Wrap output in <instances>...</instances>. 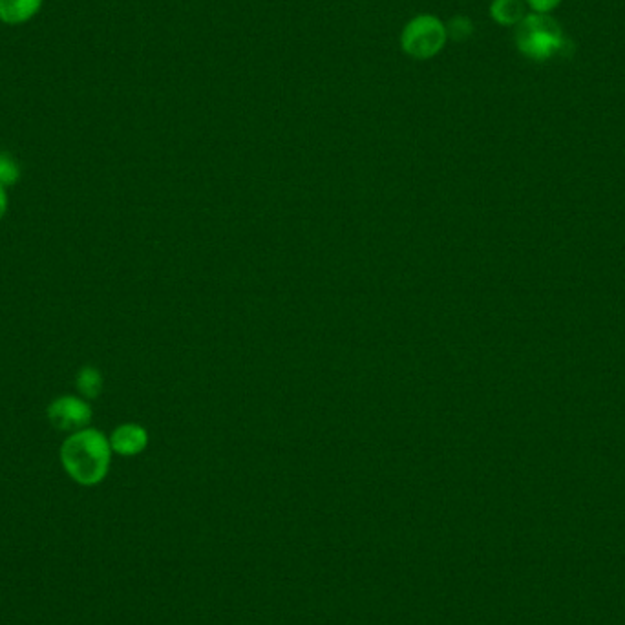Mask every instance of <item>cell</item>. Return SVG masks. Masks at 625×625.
<instances>
[{"mask_svg": "<svg viewBox=\"0 0 625 625\" xmlns=\"http://www.w3.org/2000/svg\"><path fill=\"white\" fill-rule=\"evenodd\" d=\"M75 386L83 399L94 401L103 392V375L94 366H85L77 373Z\"/></svg>", "mask_w": 625, "mask_h": 625, "instance_id": "cell-7", "label": "cell"}, {"mask_svg": "<svg viewBox=\"0 0 625 625\" xmlns=\"http://www.w3.org/2000/svg\"><path fill=\"white\" fill-rule=\"evenodd\" d=\"M112 446L103 432L85 428L68 435L61 446V463L66 474L79 485L94 487L108 474Z\"/></svg>", "mask_w": 625, "mask_h": 625, "instance_id": "cell-1", "label": "cell"}, {"mask_svg": "<svg viewBox=\"0 0 625 625\" xmlns=\"http://www.w3.org/2000/svg\"><path fill=\"white\" fill-rule=\"evenodd\" d=\"M530 8L534 10V13H549L554 10L562 0H527Z\"/></svg>", "mask_w": 625, "mask_h": 625, "instance_id": "cell-11", "label": "cell"}, {"mask_svg": "<svg viewBox=\"0 0 625 625\" xmlns=\"http://www.w3.org/2000/svg\"><path fill=\"white\" fill-rule=\"evenodd\" d=\"M516 44L525 57L541 63L562 55L567 48L560 24L549 13L525 15L516 28Z\"/></svg>", "mask_w": 625, "mask_h": 625, "instance_id": "cell-2", "label": "cell"}, {"mask_svg": "<svg viewBox=\"0 0 625 625\" xmlns=\"http://www.w3.org/2000/svg\"><path fill=\"white\" fill-rule=\"evenodd\" d=\"M470 32H472V24L468 22V19L457 17V19H454L452 24H450V33H452L454 39H459V41H461V39L468 37Z\"/></svg>", "mask_w": 625, "mask_h": 625, "instance_id": "cell-10", "label": "cell"}, {"mask_svg": "<svg viewBox=\"0 0 625 625\" xmlns=\"http://www.w3.org/2000/svg\"><path fill=\"white\" fill-rule=\"evenodd\" d=\"M46 415L53 428L74 434L90 426L92 406L83 397L63 395V397L53 399L46 410Z\"/></svg>", "mask_w": 625, "mask_h": 625, "instance_id": "cell-4", "label": "cell"}, {"mask_svg": "<svg viewBox=\"0 0 625 625\" xmlns=\"http://www.w3.org/2000/svg\"><path fill=\"white\" fill-rule=\"evenodd\" d=\"M108 441L112 452L119 456H138L149 445V434L141 424H121L112 432Z\"/></svg>", "mask_w": 625, "mask_h": 625, "instance_id": "cell-5", "label": "cell"}, {"mask_svg": "<svg viewBox=\"0 0 625 625\" xmlns=\"http://www.w3.org/2000/svg\"><path fill=\"white\" fill-rule=\"evenodd\" d=\"M43 8V0H0V21L4 24H24Z\"/></svg>", "mask_w": 625, "mask_h": 625, "instance_id": "cell-6", "label": "cell"}, {"mask_svg": "<svg viewBox=\"0 0 625 625\" xmlns=\"http://www.w3.org/2000/svg\"><path fill=\"white\" fill-rule=\"evenodd\" d=\"M6 211H8V194H6V187L0 185V220L4 218Z\"/></svg>", "mask_w": 625, "mask_h": 625, "instance_id": "cell-12", "label": "cell"}, {"mask_svg": "<svg viewBox=\"0 0 625 625\" xmlns=\"http://www.w3.org/2000/svg\"><path fill=\"white\" fill-rule=\"evenodd\" d=\"M446 41V28L434 17H417L403 32V48L415 59H428L439 52Z\"/></svg>", "mask_w": 625, "mask_h": 625, "instance_id": "cell-3", "label": "cell"}, {"mask_svg": "<svg viewBox=\"0 0 625 625\" xmlns=\"http://www.w3.org/2000/svg\"><path fill=\"white\" fill-rule=\"evenodd\" d=\"M492 17L499 24H520L521 19L525 17V6L521 0H494L490 6Z\"/></svg>", "mask_w": 625, "mask_h": 625, "instance_id": "cell-8", "label": "cell"}, {"mask_svg": "<svg viewBox=\"0 0 625 625\" xmlns=\"http://www.w3.org/2000/svg\"><path fill=\"white\" fill-rule=\"evenodd\" d=\"M21 180V167L8 152H0V185L11 187Z\"/></svg>", "mask_w": 625, "mask_h": 625, "instance_id": "cell-9", "label": "cell"}]
</instances>
